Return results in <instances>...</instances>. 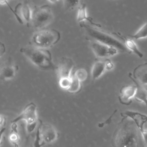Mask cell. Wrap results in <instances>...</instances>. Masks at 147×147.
I'll use <instances>...</instances> for the list:
<instances>
[{
	"label": "cell",
	"mask_w": 147,
	"mask_h": 147,
	"mask_svg": "<svg viewBox=\"0 0 147 147\" xmlns=\"http://www.w3.org/2000/svg\"><path fill=\"white\" fill-rule=\"evenodd\" d=\"M71 82V76L70 77H62L59 78V86L63 90H67Z\"/></svg>",
	"instance_id": "24"
},
{
	"label": "cell",
	"mask_w": 147,
	"mask_h": 147,
	"mask_svg": "<svg viewBox=\"0 0 147 147\" xmlns=\"http://www.w3.org/2000/svg\"><path fill=\"white\" fill-rule=\"evenodd\" d=\"M44 144L42 142L40 136V133H39V131H38V127L37 128V131L36 133V136H35V138H34V140L33 142V146L34 147H42V146H44Z\"/></svg>",
	"instance_id": "25"
},
{
	"label": "cell",
	"mask_w": 147,
	"mask_h": 147,
	"mask_svg": "<svg viewBox=\"0 0 147 147\" xmlns=\"http://www.w3.org/2000/svg\"><path fill=\"white\" fill-rule=\"evenodd\" d=\"M5 122V118L3 115L0 114V126H3Z\"/></svg>",
	"instance_id": "31"
},
{
	"label": "cell",
	"mask_w": 147,
	"mask_h": 147,
	"mask_svg": "<svg viewBox=\"0 0 147 147\" xmlns=\"http://www.w3.org/2000/svg\"><path fill=\"white\" fill-rule=\"evenodd\" d=\"M2 127H3V126H0V129H1Z\"/></svg>",
	"instance_id": "35"
},
{
	"label": "cell",
	"mask_w": 147,
	"mask_h": 147,
	"mask_svg": "<svg viewBox=\"0 0 147 147\" xmlns=\"http://www.w3.org/2000/svg\"><path fill=\"white\" fill-rule=\"evenodd\" d=\"M37 121L30 123H26V130L28 133H30L36 129V126L37 125Z\"/></svg>",
	"instance_id": "27"
},
{
	"label": "cell",
	"mask_w": 147,
	"mask_h": 147,
	"mask_svg": "<svg viewBox=\"0 0 147 147\" xmlns=\"http://www.w3.org/2000/svg\"><path fill=\"white\" fill-rule=\"evenodd\" d=\"M20 121H25L26 123H30L38 121L37 106L33 102L28 103L22 113L11 121V123H16Z\"/></svg>",
	"instance_id": "9"
},
{
	"label": "cell",
	"mask_w": 147,
	"mask_h": 147,
	"mask_svg": "<svg viewBox=\"0 0 147 147\" xmlns=\"http://www.w3.org/2000/svg\"><path fill=\"white\" fill-rule=\"evenodd\" d=\"M121 116L122 118H130L134 122L147 145V115L137 111L126 110L121 113Z\"/></svg>",
	"instance_id": "6"
},
{
	"label": "cell",
	"mask_w": 147,
	"mask_h": 147,
	"mask_svg": "<svg viewBox=\"0 0 147 147\" xmlns=\"http://www.w3.org/2000/svg\"><path fill=\"white\" fill-rule=\"evenodd\" d=\"M38 121L39 125L37 127L44 144H51L56 141L58 138L59 134L55 128L51 124L44 123L40 119Z\"/></svg>",
	"instance_id": "8"
},
{
	"label": "cell",
	"mask_w": 147,
	"mask_h": 147,
	"mask_svg": "<svg viewBox=\"0 0 147 147\" xmlns=\"http://www.w3.org/2000/svg\"><path fill=\"white\" fill-rule=\"evenodd\" d=\"M106 71L105 60H98L94 63L91 69V77L94 80L99 78Z\"/></svg>",
	"instance_id": "16"
},
{
	"label": "cell",
	"mask_w": 147,
	"mask_h": 147,
	"mask_svg": "<svg viewBox=\"0 0 147 147\" xmlns=\"http://www.w3.org/2000/svg\"><path fill=\"white\" fill-rule=\"evenodd\" d=\"M105 60V68L106 70L110 71L114 68V64L109 59H106Z\"/></svg>",
	"instance_id": "28"
},
{
	"label": "cell",
	"mask_w": 147,
	"mask_h": 147,
	"mask_svg": "<svg viewBox=\"0 0 147 147\" xmlns=\"http://www.w3.org/2000/svg\"><path fill=\"white\" fill-rule=\"evenodd\" d=\"M0 4L2 5H5L8 7V8L10 9V10L13 13V14L14 15V9L11 7V6L9 5V0H0Z\"/></svg>",
	"instance_id": "29"
},
{
	"label": "cell",
	"mask_w": 147,
	"mask_h": 147,
	"mask_svg": "<svg viewBox=\"0 0 147 147\" xmlns=\"http://www.w3.org/2000/svg\"><path fill=\"white\" fill-rule=\"evenodd\" d=\"M129 37L133 40H140L147 37V22L145 23L139 30L134 34L130 35Z\"/></svg>",
	"instance_id": "22"
},
{
	"label": "cell",
	"mask_w": 147,
	"mask_h": 147,
	"mask_svg": "<svg viewBox=\"0 0 147 147\" xmlns=\"http://www.w3.org/2000/svg\"><path fill=\"white\" fill-rule=\"evenodd\" d=\"M60 38V33L56 29H41L33 34L30 42L35 47L47 49L57 44Z\"/></svg>",
	"instance_id": "4"
},
{
	"label": "cell",
	"mask_w": 147,
	"mask_h": 147,
	"mask_svg": "<svg viewBox=\"0 0 147 147\" xmlns=\"http://www.w3.org/2000/svg\"><path fill=\"white\" fill-rule=\"evenodd\" d=\"M117 111H118V110H115L113 112V113L106 121H105L103 122L99 123L98 124V127H103L105 125H109L110 123H111V121H112V118H113L114 114H115V113H116Z\"/></svg>",
	"instance_id": "26"
},
{
	"label": "cell",
	"mask_w": 147,
	"mask_h": 147,
	"mask_svg": "<svg viewBox=\"0 0 147 147\" xmlns=\"http://www.w3.org/2000/svg\"><path fill=\"white\" fill-rule=\"evenodd\" d=\"M74 75L78 80L82 82L84 81L87 79L88 76V73L85 69L79 68L75 71Z\"/></svg>",
	"instance_id": "23"
},
{
	"label": "cell",
	"mask_w": 147,
	"mask_h": 147,
	"mask_svg": "<svg viewBox=\"0 0 147 147\" xmlns=\"http://www.w3.org/2000/svg\"><path fill=\"white\" fill-rule=\"evenodd\" d=\"M129 78L134 83L136 92L134 98L139 102H142L147 107V88L138 83L132 76L131 73L129 74Z\"/></svg>",
	"instance_id": "15"
},
{
	"label": "cell",
	"mask_w": 147,
	"mask_h": 147,
	"mask_svg": "<svg viewBox=\"0 0 147 147\" xmlns=\"http://www.w3.org/2000/svg\"><path fill=\"white\" fill-rule=\"evenodd\" d=\"M5 129L6 128L3 126L1 129H0V143H1V141L2 140V137H3V134L5 131Z\"/></svg>",
	"instance_id": "32"
},
{
	"label": "cell",
	"mask_w": 147,
	"mask_h": 147,
	"mask_svg": "<svg viewBox=\"0 0 147 147\" xmlns=\"http://www.w3.org/2000/svg\"><path fill=\"white\" fill-rule=\"evenodd\" d=\"M18 69L17 66L15 65L9 59L0 67V79L2 80H10L13 79Z\"/></svg>",
	"instance_id": "11"
},
{
	"label": "cell",
	"mask_w": 147,
	"mask_h": 147,
	"mask_svg": "<svg viewBox=\"0 0 147 147\" xmlns=\"http://www.w3.org/2000/svg\"><path fill=\"white\" fill-rule=\"evenodd\" d=\"M53 20V14L51 8L48 5L37 7L32 10L31 24L38 30L44 29L50 24Z\"/></svg>",
	"instance_id": "5"
},
{
	"label": "cell",
	"mask_w": 147,
	"mask_h": 147,
	"mask_svg": "<svg viewBox=\"0 0 147 147\" xmlns=\"http://www.w3.org/2000/svg\"><path fill=\"white\" fill-rule=\"evenodd\" d=\"M9 140L10 142L13 145L14 147H18V141L20 137L18 131L17 130V127L16 123L11 124V130L9 136Z\"/></svg>",
	"instance_id": "19"
},
{
	"label": "cell",
	"mask_w": 147,
	"mask_h": 147,
	"mask_svg": "<svg viewBox=\"0 0 147 147\" xmlns=\"http://www.w3.org/2000/svg\"><path fill=\"white\" fill-rule=\"evenodd\" d=\"M78 9L77 21L79 24L83 22H90L92 20V19H91V18L88 17L87 15L86 6L85 3H82Z\"/></svg>",
	"instance_id": "18"
},
{
	"label": "cell",
	"mask_w": 147,
	"mask_h": 147,
	"mask_svg": "<svg viewBox=\"0 0 147 147\" xmlns=\"http://www.w3.org/2000/svg\"><path fill=\"white\" fill-rule=\"evenodd\" d=\"M131 75L138 83L144 86L147 85V63L139 64L136 67Z\"/></svg>",
	"instance_id": "14"
},
{
	"label": "cell",
	"mask_w": 147,
	"mask_h": 147,
	"mask_svg": "<svg viewBox=\"0 0 147 147\" xmlns=\"http://www.w3.org/2000/svg\"><path fill=\"white\" fill-rule=\"evenodd\" d=\"M29 1V0H24V2H25V3H28Z\"/></svg>",
	"instance_id": "34"
},
{
	"label": "cell",
	"mask_w": 147,
	"mask_h": 147,
	"mask_svg": "<svg viewBox=\"0 0 147 147\" xmlns=\"http://www.w3.org/2000/svg\"><path fill=\"white\" fill-rule=\"evenodd\" d=\"M90 41L91 48L98 59H107L119 53V51L114 47L95 41Z\"/></svg>",
	"instance_id": "7"
},
{
	"label": "cell",
	"mask_w": 147,
	"mask_h": 147,
	"mask_svg": "<svg viewBox=\"0 0 147 147\" xmlns=\"http://www.w3.org/2000/svg\"><path fill=\"white\" fill-rule=\"evenodd\" d=\"M14 11V16L20 24L24 22L27 24L31 22L32 10L28 3H18L16 6Z\"/></svg>",
	"instance_id": "10"
},
{
	"label": "cell",
	"mask_w": 147,
	"mask_h": 147,
	"mask_svg": "<svg viewBox=\"0 0 147 147\" xmlns=\"http://www.w3.org/2000/svg\"><path fill=\"white\" fill-rule=\"evenodd\" d=\"M6 52V47L5 44L0 41V57H1Z\"/></svg>",
	"instance_id": "30"
},
{
	"label": "cell",
	"mask_w": 147,
	"mask_h": 147,
	"mask_svg": "<svg viewBox=\"0 0 147 147\" xmlns=\"http://www.w3.org/2000/svg\"><path fill=\"white\" fill-rule=\"evenodd\" d=\"M124 42L125 47L130 51V53H134L140 58H142L143 57V53L140 51L133 39L131 38H127L125 37Z\"/></svg>",
	"instance_id": "17"
},
{
	"label": "cell",
	"mask_w": 147,
	"mask_h": 147,
	"mask_svg": "<svg viewBox=\"0 0 147 147\" xmlns=\"http://www.w3.org/2000/svg\"><path fill=\"white\" fill-rule=\"evenodd\" d=\"M81 82L75 78L74 74L71 75V84L67 91L70 93H78L81 90Z\"/></svg>",
	"instance_id": "21"
},
{
	"label": "cell",
	"mask_w": 147,
	"mask_h": 147,
	"mask_svg": "<svg viewBox=\"0 0 147 147\" xmlns=\"http://www.w3.org/2000/svg\"><path fill=\"white\" fill-rule=\"evenodd\" d=\"M80 26L84 29L87 39L90 41H95L116 48L119 53H131L125 45V37L118 33L109 32L90 21V22H83L79 24Z\"/></svg>",
	"instance_id": "2"
},
{
	"label": "cell",
	"mask_w": 147,
	"mask_h": 147,
	"mask_svg": "<svg viewBox=\"0 0 147 147\" xmlns=\"http://www.w3.org/2000/svg\"><path fill=\"white\" fill-rule=\"evenodd\" d=\"M46 1H47L48 2H49L51 3H56L59 0H46Z\"/></svg>",
	"instance_id": "33"
},
{
	"label": "cell",
	"mask_w": 147,
	"mask_h": 147,
	"mask_svg": "<svg viewBox=\"0 0 147 147\" xmlns=\"http://www.w3.org/2000/svg\"><path fill=\"white\" fill-rule=\"evenodd\" d=\"M20 51L40 69L44 71L57 70V66L53 62L52 54L48 49L31 45L21 47Z\"/></svg>",
	"instance_id": "3"
},
{
	"label": "cell",
	"mask_w": 147,
	"mask_h": 147,
	"mask_svg": "<svg viewBox=\"0 0 147 147\" xmlns=\"http://www.w3.org/2000/svg\"><path fill=\"white\" fill-rule=\"evenodd\" d=\"M74 67L73 60L69 57H62L57 65V72L59 78L62 77H70Z\"/></svg>",
	"instance_id": "12"
},
{
	"label": "cell",
	"mask_w": 147,
	"mask_h": 147,
	"mask_svg": "<svg viewBox=\"0 0 147 147\" xmlns=\"http://www.w3.org/2000/svg\"><path fill=\"white\" fill-rule=\"evenodd\" d=\"M114 147H145L142 134L134 122L130 118H122L113 134Z\"/></svg>",
	"instance_id": "1"
},
{
	"label": "cell",
	"mask_w": 147,
	"mask_h": 147,
	"mask_svg": "<svg viewBox=\"0 0 147 147\" xmlns=\"http://www.w3.org/2000/svg\"><path fill=\"white\" fill-rule=\"evenodd\" d=\"M64 9L67 11H72L83 3V0H63Z\"/></svg>",
	"instance_id": "20"
},
{
	"label": "cell",
	"mask_w": 147,
	"mask_h": 147,
	"mask_svg": "<svg viewBox=\"0 0 147 147\" xmlns=\"http://www.w3.org/2000/svg\"><path fill=\"white\" fill-rule=\"evenodd\" d=\"M136 92V85L124 86L121 90L118 99L119 102L124 105H129L132 102Z\"/></svg>",
	"instance_id": "13"
}]
</instances>
